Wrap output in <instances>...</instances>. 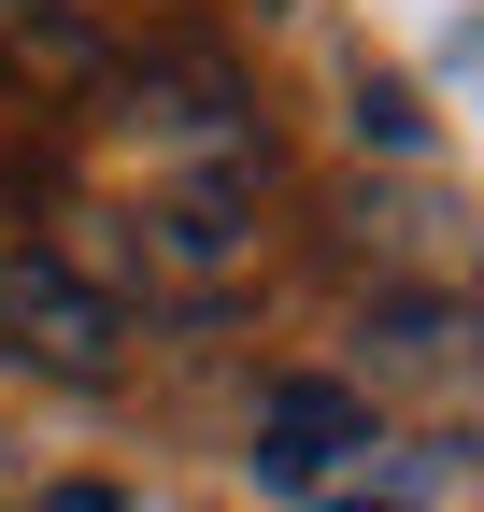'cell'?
<instances>
[{"label":"cell","mask_w":484,"mask_h":512,"mask_svg":"<svg viewBox=\"0 0 484 512\" xmlns=\"http://www.w3.org/2000/svg\"><path fill=\"white\" fill-rule=\"evenodd\" d=\"M0 328L29 356H57V370H100L129 342V313H114V285H86L72 256H15V271H0Z\"/></svg>","instance_id":"obj_1"},{"label":"cell","mask_w":484,"mask_h":512,"mask_svg":"<svg viewBox=\"0 0 484 512\" xmlns=\"http://www.w3.org/2000/svg\"><path fill=\"white\" fill-rule=\"evenodd\" d=\"M342 456H371V399H356V384H314V370H299V384L257 399V470L271 484H328Z\"/></svg>","instance_id":"obj_2"},{"label":"cell","mask_w":484,"mask_h":512,"mask_svg":"<svg viewBox=\"0 0 484 512\" xmlns=\"http://www.w3.org/2000/svg\"><path fill=\"white\" fill-rule=\"evenodd\" d=\"M129 86H143V114L171 100V114H186V128H228V114H242V86H228V57H143V72H129Z\"/></svg>","instance_id":"obj_3"},{"label":"cell","mask_w":484,"mask_h":512,"mask_svg":"<svg viewBox=\"0 0 484 512\" xmlns=\"http://www.w3.org/2000/svg\"><path fill=\"white\" fill-rule=\"evenodd\" d=\"M171 242H186V256H228V242H242V214H228V200H214V185H200V200H186V214H171Z\"/></svg>","instance_id":"obj_4"}]
</instances>
